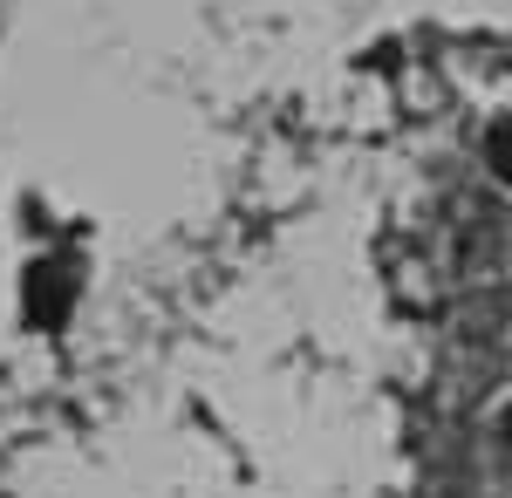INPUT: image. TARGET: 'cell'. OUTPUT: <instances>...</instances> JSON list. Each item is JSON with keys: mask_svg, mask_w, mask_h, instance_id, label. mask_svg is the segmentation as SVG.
Returning <instances> with one entry per match:
<instances>
[{"mask_svg": "<svg viewBox=\"0 0 512 498\" xmlns=\"http://www.w3.org/2000/svg\"><path fill=\"white\" fill-rule=\"evenodd\" d=\"M485 164H492V171L512 185V116H499V123L485 130Z\"/></svg>", "mask_w": 512, "mask_h": 498, "instance_id": "cell-1", "label": "cell"}, {"mask_svg": "<svg viewBox=\"0 0 512 498\" xmlns=\"http://www.w3.org/2000/svg\"><path fill=\"white\" fill-rule=\"evenodd\" d=\"M499 437H506V444H512V403H506V410H499Z\"/></svg>", "mask_w": 512, "mask_h": 498, "instance_id": "cell-2", "label": "cell"}]
</instances>
